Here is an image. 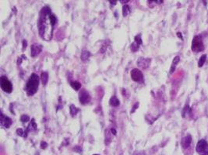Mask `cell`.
Segmentation results:
<instances>
[{"label":"cell","instance_id":"cell-1","mask_svg":"<svg viewBox=\"0 0 208 155\" xmlns=\"http://www.w3.org/2000/svg\"><path fill=\"white\" fill-rule=\"evenodd\" d=\"M57 23V18L51 13L49 6H44L41 9L38 21V33L43 40L49 41L52 38L54 27Z\"/></svg>","mask_w":208,"mask_h":155},{"label":"cell","instance_id":"cell-2","mask_svg":"<svg viewBox=\"0 0 208 155\" xmlns=\"http://www.w3.org/2000/svg\"><path fill=\"white\" fill-rule=\"evenodd\" d=\"M38 87H39V77L38 75L33 73L27 80L24 90L28 96H32L38 92Z\"/></svg>","mask_w":208,"mask_h":155},{"label":"cell","instance_id":"cell-3","mask_svg":"<svg viewBox=\"0 0 208 155\" xmlns=\"http://www.w3.org/2000/svg\"><path fill=\"white\" fill-rule=\"evenodd\" d=\"M191 49L194 53H199L204 51V44L201 37L199 35H196L193 37L191 45Z\"/></svg>","mask_w":208,"mask_h":155},{"label":"cell","instance_id":"cell-4","mask_svg":"<svg viewBox=\"0 0 208 155\" xmlns=\"http://www.w3.org/2000/svg\"><path fill=\"white\" fill-rule=\"evenodd\" d=\"M196 151L199 155H208V143L206 140L201 139L197 142Z\"/></svg>","mask_w":208,"mask_h":155},{"label":"cell","instance_id":"cell-5","mask_svg":"<svg viewBox=\"0 0 208 155\" xmlns=\"http://www.w3.org/2000/svg\"><path fill=\"white\" fill-rule=\"evenodd\" d=\"M0 85H1L2 90L5 92L11 93L12 91H13L12 83L6 76H2L0 78Z\"/></svg>","mask_w":208,"mask_h":155},{"label":"cell","instance_id":"cell-6","mask_svg":"<svg viewBox=\"0 0 208 155\" xmlns=\"http://www.w3.org/2000/svg\"><path fill=\"white\" fill-rule=\"evenodd\" d=\"M130 76L133 82H138V83L144 82V75L139 69L133 68L130 72Z\"/></svg>","mask_w":208,"mask_h":155},{"label":"cell","instance_id":"cell-7","mask_svg":"<svg viewBox=\"0 0 208 155\" xmlns=\"http://www.w3.org/2000/svg\"><path fill=\"white\" fill-rule=\"evenodd\" d=\"M79 100L81 104L85 105L91 102V96L89 94V92L85 89H82L81 91L79 92Z\"/></svg>","mask_w":208,"mask_h":155},{"label":"cell","instance_id":"cell-8","mask_svg":"<svg viewBox=\"0 0 208 155\" xmlns=\"http://www.w3.org/2000/svg\"><path fill=\"white\" fill-rule=\"evenodd\" d=\"M0 124L4 128H9L13 124V121L9 117L5 116L3 113H1V118H0Z\"/></svg>","mask_w":208,"mask_h":155},{"label":"cell","instance_id":"cell-9","mask_svg":"<svg viewBox=\"0 0 208 155\" xmlns=\"http://www.w3.org/2000/svg\"><path fill=\"white\" fill-rule=\"evenodd\" d=\"M42 51V45L39 44L38 43L33 44L31 46V57H36L40 54V53Z\"/></svg>","mask_w":208,"mask_h":155},{"label":"cell","instance_id":"cell-10","mask_svg":"<svg viewBox=\"0 0 208 155\" xmlns=\"http://www.w3.org/2000/svg\"><path fill=\"white\" fill-rule=\"evenodd\" d=\"M151 58H139L137 61V65L143 69L147 68L150 64H151Z\"/></svg>","mask_w":208,"mask_h":155},{"label":"cell","instance_id":"cell-11","mask_svg":"<svg viewBox=\"0 0 208 155\" xmlns=\"http://www.w3.org/2000/svg\"><path fill=\"white\" fill-rule=\"evenodd\" d=\"M191 143H192V137L190 135H187L184 137L181 140L182 147L183 149H186L189 147Z\"/></svg>","mask_w":208,"mask_h":155},{"label":"cell","instance_id":"cell-12","mask_svg":"<svg viewBox=\"0 0 208 155\" xmlns=\"http://www.w3.org/2000/svg\"><path fill=\"white\" fill-rule=\"evenodd\" d=\"M37 127H38V126H37V124H36L35 120H34V119H32L31 123H30V124L27 126V129H26V131H25V138L27 137V133H28V132H30V131L36 130H37Z\"/></svg>","mask_w":208,"mask_h":155},{"label":"cell","instance_id":"cell-13","mask_svg":"<svg viewBox=\"0 0 208 155\" xmlns=\"http://www.w3.org/2000/svg\"><path fill=\"white\" fill-rule=\"evenodd\" d=\"M179 61H180L179 56H176V57H175V58H174V59H173V61H172V66H171L169 73L172 74L173 72L175 71V68H176V66H177V64H179Z\"/></svg>","mask_w":208,"mask_h":155},{"label":"cell","instance_id":"cell-14","mask_svg":"<svg viewBox=\"0 0 208 155\" xmlns=\"http://www.w3.org/2000/svg\"><path fill=\"white\" fill-rule=\"evenodd\" d=\"M109 104H110V106H112L113 107H117L119 106L120 102L119 99H118L115 95H113L112 97H111L110 100H109Z\"/></svg>","mask_w":208,"mask_h":155},{"label":"cell","instance_id":"cell-15","mask_svg":"<svg viewBox=\"0 0 208 155\" xmlns=\"http://www.w3.org/2000/svg\"><path fill=\"white\" fill-rule=\"evenodd\" d=\"M91 57V53L90 51H86V50H84V51L81 52V55H80V59L83 61H86L88 60L89 58Z\"/></svg>","mask_w":208,"mask_h":155},{"label":"cell","instance_id":"cell-16","mask_svg":"<svg viewBox=\"0 0 208 155\" xmlns=\"http://www.w3.org/2000/svg\"><path fill=\"white\" fill-rule=\"evenodd\" d=\"M41 80L43 85H46L49 81V74L47 71H42L41 74Z\"/></svg>","mask_w":208,"mask_h":155},{"label":"cell","instance_id":"cell-17","mask_svg":"<svg viewBox=\"0 0 208 155\" xmlns=\"http://www.w3.org/2000/svg\"><path fill=\"white\" fill-rule=\"evenodd\" d=\"M70 85H71V87H72V88L74 89V90H76V91L80 90V88H81V84H80L79 82H76V81L70 82Z\"/></svg>","mask_w":208,"mask_h":155},{"label":"cell","instance_id":"cell-18","mask_svg":"<svg viewBox=\"0 0 208 155\" xmlns=\"http://www.w3.org/2000/svg\"><path fill=\"white\" fill-rule=\"evenodd\" d=\"M130 12H131L130 7L128 5H125V6H123V7H122V15H123L124 17L127 16L130 13Z\"/></svg>","mask_w":208,"mask_h":155},{"label":"cell","instance_id":"cell-19","mask_svg":"<svg viewBox=\"0 0 208 155\" xmlns=\"http://www.w3.org/2000/svg\"><path fill=\"white\" fill-rule=\"evenodd\" d=\"M69 112H70V114L72 116H75L78 113V112H79V109L74 105H71L70 106H69Z\"/></svg>","mask_w":208,"mask_h":155},{"label":"cell","instance_id":"cell-20","mask_svg":"<svg viewBox=\"0 0 208 155\" xmlns=\"http://www.w3.org/2000/svg\"><path fill=\"white\" fill-rule=\"evenodd\" d=\"M206 59H207L206 54H203V55L199 58V61H198V67H199V68H201V67L204 66V63H205V61H206Z\"/></svg>","mask_w":208,"mask_h":155},{"label":"cell","instance_id":"cell-21","mask_svg":"<svg viewBox=\"0 0 208 155\" xmlns=\"http://www.w3.org/2000/svg\"><path fill=\"white\" fill-rule=\"evenodd\" d=\"M130 49H131V51H133V52H137V51H139V45L137 44V43L133 42V44H131Z\"/></svg>","mask_w":208,"mask_h":155},{"label":"cell","instance_id":"cell-22","mask_svg":"<svg viewBox=\"0 0 208 155\" xmlns=\"http://www.w3.org/2000/svg\"><path fill=\"white\" fill-rule=\"evenodd\" d=\"M134 42L137 43V44L139 45H141L142 44H143V41H142L141 39V34H138V35L135 36V37H134Z\"/></svg>","mask_w":208,"mask_h":155},{"label":"cell","instance_id":"cell-23","mask_svg":"<svg viewBox=\"0 0 208 155\" xmlns=\"http://www.w3.org/2000/svg\"><path fill=\"white\" fill-rule=\"evenodd\" d=\"M189 113H190V108H189V106H186L184 107L182 114V116H183V117H185V116L187 115V114H189Z\"/></svg>","mask_w":208,"mask_h":155},{"label":"cell","instance_id":"cell-24","mask_svg":"<svg viewBox=\"0 0 208 155\" xmlns=\"http://www.w3.org/2000/svg\"><path fill=\"white\" fill-rule=\"evenodd\" d=\"M16 134L20 137L25 138V131L22 128H19L16 130Z\"/></svg>","mask_w":208,"mask_h":155},{"label":"cell","instance_id":"cell-25","mask_svg":"<svg viewBox=\"0 0 208 155\" xmlns=\"http://www.w3.org/2000/svg\"><path fill=\"white\" fill-rule=\"evenodd\" d=\"M20 121L22 123H27L28 121H30V117L27 115H22L20 117Z\"/></svg>","mask_w":208,"mask_h":155},{"label":"cell","instance_id":"cell-26","mask_svg":"<svg viewBox=\"0 0 208 155\" xmlns=\"http://www.w3.org/2000/svg\"><path fill=\"white\" fill-rule=\"evenodd\" d=\"M73 151L77 152V153H81V152H82V148H81L80 146H76L75 147L73 148Z\"/></svg>","mask_w":208,"mask_h":155},{"label":"cell","instance_id":"cell-27","mask_svg":"<svg viewBox=\"0 0 208 155\" xmlns=\"http://www.w3.org/2000/svg\"><path fill=\"white\" fill-rule=\"evenodd\" d=\"M139 102H137V103H136V104L134 105V106H133V109L131 110L130 113H134V112H135V111L137 110V109L138 107H139Z\"/></svg>","mask_w":208,"mask_h":155},{"label":"cell","instance_id":"cell-28","mask_svg":"<svg viewBox=\"0 0 208 155\" xmlns=\"http://www.w3.org/2000/svg\"><path fill=\"white\" fill-rule=\"evenodd\" d=\"M22 44H23V47H22V51H24V50L26 48H27V42L26 40H23L22 41Z\"/></svg>","mask_w":208,"mask_h":155},{"label":"cell","instance_id":"cell-29","mask_svg":"<svg viewBox=\"0 0 208 155\" xmlns=\"http://www.w3.org/2000/svg\"><path fill=\"white\" fill-rule=\"evenodd\" d=\"M48 147V144L45 141L41 142V149H46Z\"/></svg>","mask_w":208,"mask_h":155},{"label":"cell","instance_id":"cell-30","mask_svg":"<svg viewBox=\"0 0 208 155\" xmlns=\"http://www.w3.org/2000/svg\"><path fill=\"white\" fill-rule=\"evenodd\" d=\"M111 133H112V134H113L114 136H115L116 135V133H117V132H116V130H115V129L112 128L111 129Z\"/></svg>","mask_w":208,"mask_h":155},{"label":"cell","instance_id":"cell-31","mask_svg":"<svg viewBox=\"0 0 208 155\" xmlns=\"http://www.w3.org/2000/svg\"><path fill=\"white\" fill-rule=\"evenodd\" d=\"M177 36L179 37L180 38V39H182V40H183V37H182V33H177Z\"/></svg>","mask_w":208,"mask_h":155},{"label":"cell","instance_id":"cell-32","mask_svg":"<svg viewBox=\"0 0 208 155\" xmlns=\"http://www.w3.org/2000/svg\"><path fill=\"white\" fill-rule=\"evenodd\" d=\"M109 2H110L112 5H113V6H115V5L116 4L117 1H109Z\"/></svg>","mask_w":208,"mask_h":155},{"label":"cell","instance_id":"cell-33","mask_svg":"<svg viewBox=\"0 0 208 155\" xmlns=\"http://www.w3.org/2000/svg\"><path fill=\"white\" fill-rule=\"evenodd\" d=\"M119 2H122V3H123V4H124V3H126V2H129V0H126V1H123V0H120Z\"/></svg>","mask_w":208,"mask_h":155},{"label":"cell","instance_id":"cell-34","mask_svg":"<svg viewBox=\"0 0 208 155\" xmlns=\"http://www.w3.org/2000/svg\"><path fill=\"white\" fill-rule=\"evenodd\" d=\"M94 155H99V154H94Z\"/></svg>","mask_w":208,"mask_h":155}]
</instances>
